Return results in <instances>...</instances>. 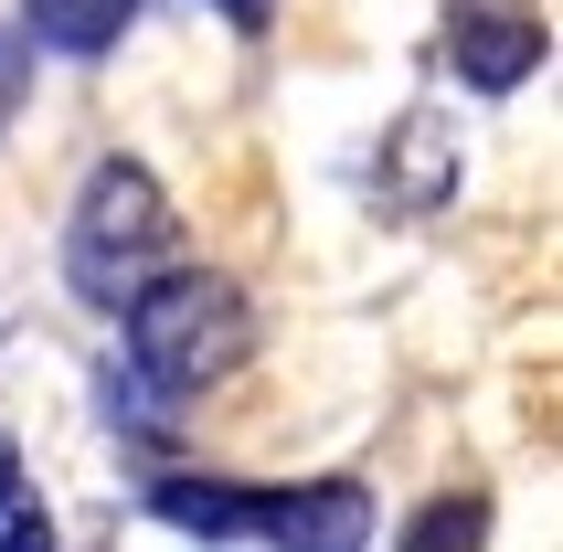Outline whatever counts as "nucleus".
Wrapping results in <instances>:
<instances>
[{
  "label": "nucleus",
  "mask_w": 563,
  "mask_h": 552,
  "mask_svg": "<svg viewBox=\"0 0 563 552\" xmlns=\"http://www.w3.org/2000/svg\"><path fill=\"white\" fill-rule=\"evenodd\" d=\"M0 552H54V521H43V499H32V489L0 499Z\"/></svg>",
  "instance_id": "obj_9"
},
{
  "label": "nucleus",
  "mask_w": 563,
  "mask_h": 552,
  "mask_svg": "<svg viewBox=\"0 0 563 552\" xmlns=\"http://www.w3.org/2000/svg\"><path fill=\"white\" fill-rule=\"evenodd\" d=\"M181 255V213H170V191H159V170L150 159H96L86 170V191H75V213H64V287L86 308H107L118 319L128 308V287L139 276H159Z\"/></svg>",
  "instance_id": "obj_3"
},
{
  "label": "nucleus",
  "mask_w": 563,
  "mask_h": 552,
  "mask_svg": "<svg viewBox=\"0 0 563 552\" xmlns=\"http://www.w3.org/2000/svg\"><path fill=\"white\" fill-rule=\"evenodd\" d=\"M213 11H223L234 32H266V22H277V0H213Z\"/></svg>",
  "instance_id": "obj_10"
},
{
  "label": "nucleus",
  "mask_w": 563,
  "mask_h": 552,
  "mask_svg": "<svg viewBox=\"0 0 563 552\" xmlns=\"http://www.w3.org/2000/svg\"><path fill=\"white\" fill-rule=\"evenodd\" d=\"M118 330H128V372H139L159 404H191V394H213L223 372H245V351H255V298L223 266H181V255H170L159 276L128 287Z\"/></svg>",
  "instance_id": "obj_2"
},
{
  "label": "nucleus",
  "mask_w": 563,
  "mask_h": 552,
  "mask_svg": "<svg viewBox=\"0 0 563 552\" xmlns=\"http://www.w3.org/2000/svg\"><path fill=\"white\" fill-rule=\"evenodd\" d=\"M11 489H32V478H22V446H11V426H0V499H11Z\"/></svg>",
  "instance_id": "obj_11"
},
{
  "label": "nucleus",
  "mask_w": 563,
  "mask_h": 552,
  "mask_svg": "<svg viewBox=\"0 0 563 552\" xmlns=\"http://www.w3.org/2000/svg\"><path fill=\"white\" fill-rule=\"evenodd\" d=\"M553 54V22L532 0H446V64L468 96H510L521 75H542Z\"/></svg>",
  "instance_id": "obj_4"
},
{
  "label": "nucleus",
  "mask_w": 563,
  "mask_h": 552,
  "mask_svg": "<svg viewBox=\"0 0 563 552\" xmlns=\"http://www.w3.org/2000/svg\"><path fill=\"white\" fill-rule=\"evenodd\" d=\"M446 191H457V128H446L437 107H405L394 139H383L373 202H383V213H426V202H446Z\"/></svg>",
  "instance_id": "obj_5"
},
{
  "label": "nucleus",
  "mask_w": 563,
  "mask_h": 552,
  "mask_svg": "<svg viewBox=\"0 0 563 552\" xmlns=\"http://www.w3.org/2000/svg\"><path fill=\"white\" fill-rule=\"evenodd\" d=\"M150 0H22V54H54V64H107L139 32Z\"/></svg>",
  "instance_id": "obj_6"
},
{
  "label": "nucleus",
  "mask_w": 563,
  "mask_h": 552,
  "mask_svg": "<svg viewBox=\"0 0 563 552\" xmlns=\"http://www.w3.org/2000/svg\"><path fill=\"white\" fill-rule=\"evenodd\" d=\"M394 552H489V499H478V489L426 499V510H415V531H405Z\"/></svg>",
  "instance_id": "obj_7"
},
{
  "label": "nucleus",
  "mask_w": 563,
  "mask_h": 552,
  "mask_svg": "<svg viewBox=\"0 0 563 552\" xmlns=\"http://www.w3.org/2000/svg\"><path fill=\"white\" fill-rule=\"evenodd\" d=\"M139 510L191 542H266V552H373L383 499L362 478H298V489H245V478H150Z\"/></svg>",
  "instance_id": "obj_1"
},
{
  "label": "nucleus",
  "mask_w": 563,
  "mask_h": 552,
  "mask_svg": "<svg viewBox=\"0 0 563 552\" xmlns=\"http://www.w3.org/2000/svg\"><path fill=\"white\" fill-rule=\"evenodd\" d=\"M96 394H107V426H128V435H159V426H170V415H159V394H150L128 362H107V383H96Z\"/></svg>",
  "instance_id": "obj_8"
}]
</instances>
